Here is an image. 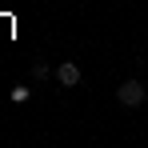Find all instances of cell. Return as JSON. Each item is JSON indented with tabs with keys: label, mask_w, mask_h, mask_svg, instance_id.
<instances>
[{
	"label": "cell",
	"mask_w": 148,
	"mask_h": 148,
	"mask_svg": "<svg viewBox=\"0 0 148 148\" xmlns=\"http://www.w3.org/2000/svg\"><path fill=\"white\" fill-rule=\"evenodd\" d=\"M144 96H148V88L140 80H124L120 88H116V104H124V108H140Z\"/></svg>",
	"instance_id": "obj_1"
},
{
	"label": "cell",
	"mask_w": 148,
	"mask_h": 148,
	"mask_svg": "<svg viewBox=\"0 0 148 148\" xmlns=\"http://www.w3.org/2000/svg\"><path fill=\"white\" fill-rule=\"evenodd\" d=\"M56 80H60L64 88H76V84H80V64H72V60H64V64L56 68Z\"/></svg>",
	"instance_id": "obj_2"
}]
</instances>
